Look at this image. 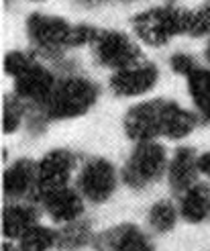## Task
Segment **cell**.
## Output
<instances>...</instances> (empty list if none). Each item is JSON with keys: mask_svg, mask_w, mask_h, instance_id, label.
Listing matches in <instances>:
<instances>
[{"mask_svg": "<svg viewBox=\"0 0 210 251\" xmlns=\"http://www.w3.org/2000/svg\"><path fill=\"white\" fill-rule=\"evenodd\" d=\"M180 217L192 223V225H200L210 219V186L206 184H194L188 188L184 194H180V202H178Z\"/></svg>", "mask_w": 210, "mask_h": 251, "instance_id": "cell-16", "label": "cell"}, {"mask_svg": "<svg viewBox=\"0 0 210 251\" xmlns=\"http://www.w3.org/2000/svg\"><path fill=\"white\" fill-rule=\"evenodd\" d=\"M100 96V88L86 76L57 78L51 94L41 106H33L29 115V129L43 131L49 121H68L86 115Z\"/></svg>", "mask_w": 210, "mask_h": 251, "instance_id": "cell-1", "label": "cell"}, {"mask_svg": "<svg viewBox=\"0 0 210 251\" xmlns=\"http://www.w3.org/2000/svg\"><path fill=\"white\" fill-rule=\"evenodd\" d=\"M27 112H29V102H24L17 94H6L2 100V131L6 135L19 131Z\"/></svg>", "mask_w": 210, "mask_h": 251, "instance_id": "cell-22", "label": "cell"}, {"mask_svg": "<svg viewBox=\"0 0 210 251\" xmlns=\"http://www.w3.org/2000/svg\"><path fill=\"white\" fill-rule=\"evenodd\" d=\"M184 19H186V8L165 4L139 12L137 17H133L131 25L135 35L143 43L151 47H162L174 37L184 35Z\"/></svg>", "mask_w": 210, "mask_h": 251, "instance_id": "cell-4", "label": "cell"}, {"mask_svg": "<svg viewBox=\"0 0 210 251\" xmlns=\"http://www.w3.org/2000/svg\"><path fill=\"white\" fill-rule=\"evenodd\" d=\"M39 204L49 215V219L59 225L73 223L82 219L84 215V196L78 192V188H70V186L43 194Z\"/></svg>", "mask_w": 210, "mask_h": 251, "instance_id": "cell-13", "label": "cell"}, {"mask_svg": "<svg viewBox=\"0 0 210 251\" xmlns=\"http://www.w3.org/2000/svg\"><path fill=\"white\" fill-rule=\"evenodd\" d=\"M198 153L186 145L178 147L167 164V182L171 192L184 194L188 188L198 184Z\"/></svg>", "mask_w": 210, "mask_h": 251, "instance_id": "cell-14", "label": "cell"}, {"mask_svg": "<svg viewBox=\"0 0 210 251\" xmlns=\"http://www.w3.org/2000/svg\"><path fill=\"white\" fill-rule=\"evenodd\" d=\"M76 164L78 157L70 149H53V151L45 153L37 164V202L41 200L43 194L68 186Z\"/></svg>", "mask_w": 210, "mask_h": 251, "instance_id": "cell-8", "label": "cell"}, {"mask_svg": "<svg viewBox=\"0 0 210 251\" xmlns=\"http://www.w3.org/2000/svg\"><path fill=\"white\" fill-rule=\"evenodd\" d=\"M157 78H159L157 66L143 59L131 68L113 72V76H110V90L120 98L141 96L153 90V86L157 84Z\"/></svg>", "mask_w": 210, "mask_h": 251, "instance_id": "cell-10", "label": "cell"}, {"mask_svg": "<svg viewBox=\"0 0 210 251\" xmlns=\"http://www.w3.org/2000/svg\"><path fill=\"white\" fill-rule=\"evenodd\" d=\"M204 55H206V59L210 61V41H208V45H206V49H204Z\"/></svg>", "mask_w": 210, "mask_h": 251, "instance_id": "cell-28", "label": "cell"}, {"mask_svg": "<svg viewBox=\"0 0 210 251\" xmlns=\"http://www.w3.org/2000/svg\"><path fill=\"white\" fill-rule=\"evenodd\" d=\"M165 98L145 100L127 110L122 119L125 135L131 141H157L163 137V115H165Z\"/></svg>", "mask_w": 210, "mask_h": 251, "instance_id": "cell-6", "label": "cell"}, {"mask_svg": "<svg viewBox=\"0 0 210 251\" xmlns=\"http://www.w3.org/2000/svg\"><path fill=\"white\" fill-rule=\"evenodd\" d=\"M2 192L12 202L24 198H33L37 194V164L29 157H19L2 174Z\"/></svg>", "mask_w": 210, "mask_h": 251, "instance_id": "cell-12", "label": "cell"}, {"mask_svg": "<svg viewBox=\"0 0 210 251\" xmlns=\"http://www.w3.org/2000/svg\"><path fill=\"white\" fill-rule=\"evenodd\" d=\"M198 170L202 176H206V178H210V151L198 155Z\"/></svg>", "mask_w": 210, "mask_h": 251, "instance_id": "cell-26", "label": "cell"}, {"mask_svg": "<svg viewBox=\"0 0 210 251\" xmlns=\"http://www.w3.org/2000/svg\"><path fill=\"white\" fill-rule=\"evenodd\" d=\"M186 80L190 98L196 110H198L200 119L210 123V70L198 66L190 76H186Z\"/></svg>", "mask_w": 210, "mask_h": 251, "instance_id": "cell-19", "label": "cell"}, {"mask_svg": "<svg viewBox=\"0 0 210 251\" xmlns=\"http://www.w3.org/2000/svg\"><path fill=\"white\" fill-rule=\"evenodd\" d=\"M118 174L117 168L104 157H92L80 168L76 188L92 204H102L117 192Z\"/></svg>", "mask_w": 210, "mask_h": 251, "instance_id": "cell-7", "label": "cell"}, {"mask_svg": "<svg viewBox=\"0 0 210 251\" xmlns=\"http://www.w3.org/2000/svg\"><path fill=\"white\" fill-rule=\"evenodd\" d=\"M39 225V210L29 202H12L2 210V237L8 241H19L21 237Z\"/></svg>", "mask_w": 210, "mask_h": 251, "instance_id": "cell-15", "label": "cell"}, {"mask_svg": "<svg viewBox=\"0 0 210 251\" xmlns=\"http://www.w3.org/2000/svg\"><path fill=\"white\" fill-rule=\"evenodd\" d=\"M200 123V115L180 106L174 100H167L165 102V115H163V137L167 139H186V137L198 127Z\"/></svg>", "mask_w": 210, "mask_h": 251, "instance_id": "cell-17", "label": "cell"}, {"mask_svg": "<svg viewBox=\"0 0 210 251\" xmlns=\"http://www.w3.org/2000/svg\"><path fill=\"white\" fill-rule=\"evenodd\" d=\"M169 66L176 74H180V76H190V74L198 68L196 59L188 53H174L169 57Z\"/></svg>", "mask_w": 210, "mask_h": 251, "instance_id": "cell-25", "label": "cell"}, {"mask_svg": "<svg viewBox=\"0 0 210 251\" xmlns=\"http://www.w3.org/2000/svg\"><path fill=\"white\" fill-rule=\"evenodd\" d=\"M178 217H180V210L171 200H157L149 208V212H147V223H149V227L155 233L163 235V233H169L178 225Z\"/></svg>", "mask_w": 210, "mask_h": 251, "instance_id": "cell-20", "label": "cell"}, {"mask_svg": "<svg viewBox=\"0 0 210 251\" xmlns=\"http://www.w3.org/2000/svg\"><path fill=\"white\" fill-rule=\"evenodd\" d=\"M94 233L90 221H73L68 225H61L57 229V243L55 247L59 251H80L88 243H92Z\"/></svg>", "mask_w": 210, "mask_h": 251, "instance_id": "cell-18", "label": "cell"}, {"mask_svg": "<svg viewBox=\"0 0 210 251\" xmlns=\"http://www.w3.org/2000/svg\"><path fill=\"white\" fill-rule=\"evenodd\" d=\"M208 33H210V4L200 6L196 10H186V19H184V35L204 37Z\"/></svg>", "mask_w": 210, "mask_h": 251, "instance_id": "cell-23", "label": "cell"}, {"mask_svg": "<svg viewBox=\"0 0 210 251\" xmlns=\"http://www.w3.org/2000/svg\"><path fill=\"white\" fill-rule=\"evenodd\" d=\"M92 247L96 251H155L151 237L133 223H120L94 235Z\"/></svg>", "mask_w": 210, "mask_h": 251, "instance_id": "cell-9", "label": "cell"}, {"mask_svg": "<svg viewBox=\"0 0 210 251\" xmlns=\"http://www.w3.org/2000/svg\"><path fill=\"white\" fill-rule=\"evenodd\" d=\"M100 29L92 25H71L66 19L33 12L27 19L29 41L47 57H59L66 49L92 45Z\"/></svg>", "mask_w": 210, "mask_h": 251, "instance_id": "cell-2", "label": "cell"}, {"mask_svg": "<svg viewBox=\"0 0 210 251\" xmlns=\"http://www.w3.org/2000/svg\"><path fill=\"white\" fill-rule=\"evenodd\" d=\"M2 251H21V247H19V245H15L12 241H8V239H6V241L2 243Z\"/></svg>", "mask_w": 210, "mask_h": 251, "instance_id": "cell-27", "label": "cell"}, {"mask_svg": "<svg viewBox=\"0 0 210 251\" xmlns=\"http://www.w3.org/2000/svg\"><path fill=\"white\" fill-rule=\"evenodd\" d=\"M55 82L57 78L53 76V72L35 59L27 70L15 78V94L33 106H41L51 94Z\"/></svg>", "mask_w": 210, "mask_h": 251, "instance_id": "cell-11", "label": "cell"}, {"mask_svg": "<svg viewBox=\"0 0 210 251\" xmlns=\"http://www.w3.org/2000/svg\"><path fill=\"white\" fill-rule=\"evenodd\" d=\"M92 49H94V59L98 64L113 72L131 68L145 59L139 45L133 39H129V35L120 31L100 29L92 43Z\"/></svg>", "mask_w": 210, "mask_h": 251, "instance_id": "cell-5", "label": "cell"}, {"mask_svg": "<svg viewBox=\"0 0 210 251\" xmlns=\"http://www.w3.org/2000/svg\"><path fill=\"white\" fill-rule=\"evenodd\" d=\"M35 61V57L27 51H8L4 55V61H2V68H4V74H8V76L17 78L19 74H23L24 70H27L31 64Z\"/></svg>", "mask_w": 210, "mask_h": 251, "instance_id": "cell-24", "label": "cell"}, {"mask_svg": "<svg viewBox=\"0 0 210 251\" xmlns=\"http://www.w3.org/2000/svg\"><path fill=\"white\" fill-rule=\"evenodd\" d=\"M57 243V231L45 225H35L19 239L21 251H49Z\"/></svg>", "mask_w": 210, "mask_h": 251, "instance_id": "cell-21", "label": "cell"}, {"mask_svg": "<svg viewBox=\"0 0 210 251\" xmlns=\"http://www.w3.org/2000/svg\"><path fill=\"white\" fill-rule=\"evenodd\" d=\"M167 164L169 159L162 143L141 141L135 145L131 155L127 157L120 170V180L133 190H143V188L162 180V176L167 172Z\"/></svg>", "mask_w": 210, "mask_h": 251, "instance_id": "cell-3", "label": "cell"}, {"mask_svg": "<svg viewBox=\"0 0 210 251\" xmlns=\"http://www.w3.org/2000/svg\"><path fill=\"white\" fill-rule=\"evenodd\" d=\"M84 2H88V4H98V2H106V0H84Z\"/></svg>", "mask_w": 210, "mask_h": 251, "instance_id": "cell-29", "label": "cell"}]
</instances>
